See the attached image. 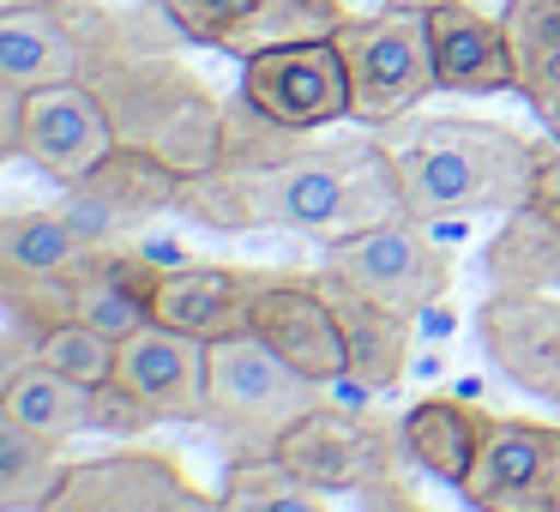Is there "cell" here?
<instances>
[{
    "instance_id": "obj_1",
    "label": "cell",
    "mask_w": 560,
    "mask_h": 512,
    "mask_svg": "<svg viewBox=\"0 0 560 512\" xmlns=\"http://www.w3.org/2000/svg\"><path fill=\"white\" fill-rule=\"evenodd\" d=\"M79 37V85L97 91L121 146H145L182 175L211 170L223 139V97L187 67L182 31L163 19L158 0L103 7L67 0Z\"/></svg>"
},
{
    "instance_id": "obj_2",
    "label": "cell",
    "mask_w": 560,
    "mask_h": 512,
    "mask_svg": "<svg viewBox=\"0 0 560 512\" xmlns=\"http://www.w3.org/2000/svg\"><path fill=\"white\" fill-rule=\"evenodd\" d=\"M398 170L404 206L416 218H476V211H518L555 139H530L518 127L476 121V115H428V121L380 127Z\"/></svg>"
},
{
    "instance_id": "obj_3",
    "label": "cell",
    "mask_w": 560,
    "mask_h": 512,
    "mask_svg": "<svg viewBox=\"0 0 560 512\" xmlns=\"http://www.w3.org/2000/svg\"><path fill=\"white\" fill-rule=\"evenodd\" d=\"M223 175H235V170H223ZM235 187L247 199L254 230H290V235H307L319 247L410 211L404 206V187H398V170H392V151L380 133L307 139L302 151H290L271 170L235 175Z\"/></svg>"
},
{
    "instance_id": "obj_4",
    "label": "cell",
    "mask_w": 560,
    "mask_h": 512,
    "mask_svg": "<svg viewBox=\"0 0 560 512\" xmlns=\"http://www.w3.org/2000/svg\"><path fill=\"white\" fill-rule=\"evenodd\" d=\"M319 392V380L290 368L254 331L206 344V428L223 458H278L283 434L314 410Z\"/></svg>"
},
{
    "instance_id": "obj_5",
    "label": "cell",
    "mask_w": 560,
    "mask_h": 512,
    "mask_svg": "<svg viewBox=\"0 0 560 512\" xmlns=\"http://www.w3.org/2000/svg\"><path fill=\"white\" fill-rule=\"evenodd\" d=\"M338 55L350 73V121L362 127L404 121L440 91L428 13H398V7L350 13L338 25Z\"/></svg>"
},
{
    "instance_id": "obj_6",
    "label": "cell",
    "mask_w": 560,
    "mask_h": 512,
    "mask_svg": "<svg viewBox=\"0 0 560 512\" xmlns=\"http://www.w3.org/2000/svg\"><path fill=\"white\" fill-rule=\"evenodd\" d=\"M422 223L428 218H416V211H398V218L374 223L362 235H343V242L326 247V266L319 271L404 319L434 314L452 290V259L440 254V242Z\"/></svg>"
},
{
    "instance_id": "obj_7",
    "label": "cell",
    "mask_w": 560,
    "mask_h": 512,
    "mask_svg": "<svg viewBox=\"0 0 560 512\" xmlns=\"http://www.w3.org/2000/svg\"><path fill=\"white\" fill-rule=\"evenodd\" d=\"M278 458L319 494H368L380 482H398L404 470V434L398 416H368L319 398L302 422L283 434Z\"/></svg>"
},
{
    "instance_id": "obj_8",
    "label": "cell",
    "mask_w": 560,
    "mask_h": 512,
    "mask_svg": "<svg viewBox=\"0 0 560 512\" xmlns=\"http://www.w3.org/2000/svg\"><path fill=\"white\" fill-rule=\"evenodd\" d=\"M458 500L470 512H560V422L488 416Z\"/></svg>"
},
{
    "instance_id": "obj_9",
    "label": "cell",
    "mask_w": 560,
    "mask_h": 512,
    "mask_svg": "<svg viewBox=\"0 0 560 512\" xmlns=\"http://www.w3.org/2000/svg\"><path fill=\"white\" fill-rule=\"evenodd\" d=\"M158 7L194 49L235 55V61L278 43L338 37V25L350 19L343 0H158Z\"/></svg>"
},
{
    "instance_id": "obj_10",
    "label": "cell",
    "mask_w": 560,
    "mask_h": 512,
    "mask_svg": "<svg viewBox=\"0 0 560 512\" xmlns=\"http://www.w3.org/2000/svg\"><path fill=\"white\" fill-rule=\"evenodd\" d=\"M242 91L259 115L283 127H319L350 121V73H343L338 37H314V43H278V49H259L242 61Z\"/></svg>"
},
{
    "instance_id": "obj_11",
    "label": "cell",
    "mask_w": 560,
    "mask_h": 512,
    "mask_svg": "<svg viewBox=\"0 0 560 512\" xmlns=\"http://www.w3.org/2000/svg\"><path fill=\"white\" fill-rule=\"evenodd\" d=\"M476 338H482L488 362L530 392L536 404L560 416V302L555 290H518V283H494L488 302L476 307Z\"/></svg>"
},
{
    "instance_id": "obj_12",
    "label": "cell",
    "mask_w": 560,
    "mask_h": 512,
    "mask_svg": "<svg viewBox=\"0 0 560 512\" xmlns=\"http://www.w3.org/2000/svg\"><path fill=\"white\" fill-rule=\"evenodd\" d=\"M278 271L259 266H218V259H182L163 266L158 290H151V319L170 331H187L199 344H223L254 331V307Z\"/></svg>"
},
{
    "instance_id": "obj_13",
    "label": "cell",
    "mask_w": 560,
    "mask_h": 512,
    "mask_svg": "<svg viewBox=\"0 0 560 512\" xmlns=\"http://www.w3.org/2000/svg\"><path fill=\"white\" fill-rule=\"evenodd\" d=\"M121 146L103 115L97 91L79 79H55V85L25 91V133H19V158H31L49 182L73 187L79 175H91L109 151Z\"/></svg>"
},
{
    "instance_id": "obj_14",
    "label": "cell",
    "mask_w": 560,
    "mask_h": 512,
    "mask_svg": "<svg viewBox=\"0 0 560 512\" xmlns=\"http://www.w3.org/2000/svg\"><path fill=\"white\" fill-rule=\"evenodd\" d=\"M175 187H182V170H175V163H163L158 151H145V146H115L97 170L67 187V211H73L97 242H121L127 230L175 211Z\"/></svg>"
},
{
    "instance_id": "obj_15",
    "label": "cell",
    "mask_w": 560,
    "mask_h": 512,
    "mask_svg": "<svg viewBox=\"0 0 560 512\" xmlns=\"http://www.w3.org/2000/svg\"><path fill=\"white\" fill-rule=\"evenodd\" d=\"M254 338H266L283 362L302 368L319 386H350V344H343V326L314 278L278 271L254 307Z\"/></svg>"
},
{
    "instance_id": "obj_16",
    "label": "cell",
    "mask_w": 560,
    "mask_h": 512,
    "mask_svg": "<svg viewBox=\"0 0 560 512\" xmlns=\"http://www.w3.org/2000/svg\"><path fill=\"white\" fill-rule=\"evenodd\" d=\"M115 380L158 410V422H206V344L170 326H139L115 350Z\"/></svg>"
},
{
    "instance_id": "obj_17",
    "label": "cell",
    "mask_w": 560,
    "mask_h": 512,
    "mask_svg": "<svg viewBox=\"0 0 560 512\" xmlns=\"http://www.w3.org/2000/svg\"><path fill=\"white\" fill-rule=\"evenodd\" d=\"M182 482H187V470L175 452L127 446V452H103V458L67 464L61 488L43 500V512H151Z\"/></svg>"
},
{
    "instance_id": "obj_18",
    "label": "cell",
    "mask_w": 560,
    "mask_h": 512,
    "mask_svg": "<svg viewBox=\"0 0 560 512\" xmlns=\"http://www.w3.org/2000/svg\"><path fill=\"white\" fill-rule=\"evenodd\" d=\"M428 43H434L440 91H458V97H500V91H518V55H512L506 25L488 19V13H476L470 0L428 13Z\"/></svg>"
},
{
    "instance_id": "obj_19",
    "label": "cell",
    "mask_w": 560,
    "mask_h": 512,
    "mask_svg": "<svg viewBox=\"0 0 560 512\" xmlns=\"http://www.w3.org/2000/svg\"><path fill=\"white\" fill-rule=\"evenodd\" d=\"M314 283L331 302V314H338L343 344H350V386H362V392L404 386L410 350H416V319H404V314H392V307L368 302V295L343 290L338 278H326V271H314Z\"/></svg>"
},
{
    "instance_id": "obj_20",
    "label": "cell",
    "mask_w": 560,
    "mask_h": 512,
    "mask_svg": "<svg viewBox=\"0 0 560 512\" xmlns=\"http://www.w3.org/2000/svg\"><path fill=\"white\" fill-rule=\"evenodd\" d=\"M398 434H404V452H410L416 470L434 476V482H446V488H458L464 476H470L476 452H482L488 410L434 392V398H416L410 410L398 416Z\"/></svg>"
},
{
    "instance_id": "obj_21",
    "label": "cell",
    "mask_w": 560,
    "mask_h": 512,
    "mask_svg": "<svg viewBox=\"0 0 560 512\" xmlns=\"http://www.w3.org/2000/svg\"><path fill=\"white\" fill-rule=\"evenodd\" d=\"M518 55V97L560 146V0H506L500 13Z\"/></svg>"
},
{
    "instance_id": "obj_22",
    "label": "cell",
    "mask_w": 560,
    "mask_h": 512,
    "mask_svg": "<svg viewBox=\"0 0 560 512\" xmlns=\"http://www.w3.org/2000/svg\"><path fill=\"white\" fill-rule=\"evenodd\" d=\"M0 73L19 85H55L79 73V37L67 0L25 7V13H0Z\"/></svg>"
},
{
    "instance_id": "obj_23",
    "label": "cell",
    "mask_w": 560,
    "mask_h": 512,
    "mask_svg": "<svg viewBox=\"0 0 560 512\" xmlns=\"http://www.w3.org/2000/svg\"><path fill=\"white\" fill-rule=\"evenodd\" d=\"M482 271L518 290H560V206L524 199L518 211H506L494 242L482 247Z\"/></svg>"
},
{
    "instance_id": "obj_24",
    "label": "cell",
    "mask_w": 560,
    "mask_h": 512,
    "mask_svg": "<svg viewBox=\"0 0 560 512\" xmlns=\"http://www.w3.org/2000/svg\"><path fill=\"white\" fill-rule=\"evenodd\" d=\"M97 247H109V242H97L67 206L0 211V271H73Z\"/></svg>"
},
{
    "instance_id": "obj_25",
    "label": "cell",
    "mask_w": 560,
    "mask_h": 512,
    "mask_svg": "<svg viewBox=\"0 0 560 512\" xmlns=\"http://www.w3.org/2000/svg\"><path fill=\"white\" fill-rule=\"evenodd\" d=\"M0 410L19 416L25 428H37L43 440H55V446H67L73 434H91V386L67 380L61 368H49L43 356L19 368V380L7 386Z\"/></svg>"
},
{
    "instance_id": "obj_26",
    "label": "cell",
    "mask_w": 560,
    "mask_h": 512,
    "mask_svg": "<svg viewBox=\"0 0 560 512\" xmlns=\"http://www.w3.org/2000/svg\"><path fill=\"white\" fill-rule=\"evenodd\" d=\"M61 446L0 410V512H43V500L61 488Z\"/></svg>"
},
{
    "instance_id": "obj_27",
    "label": "cell",
    "mask_w": 560,
    "mask_h": 512,
    "mask_svg": "<svg viewBox=\"0 0 560 512\" xmlns=\"http://www.w3.org/2000/svg\"><path fill=\"white\" fill-rule=\"evenodd\" d=\"M223 512H331L319 488H307L283 458H230L223 470Z\"/></svg>"
},
{
    "instance_id": "obj_28",
    "label": "cell",
    "mask_w": 560,
    "mask_h": 512,
    "mask_svg": "<svg viewBox=\"0 0 560 512\" xmlns=\"http://www.w3.org/2000/svg\"><path fill=\"white\" fill-rule=\"evenodd\" d=\"M0 314L31 338L67 326L73 319V271H0Z\"/></svg>"
},
{
    "instance_id": "obj_29",
    "label": "cell",
    "mask_w": 560,
    "mask_h": 512,
    "mask_svg": "<svg viewBox=\"0 0 560 512\" xmlns=\"http://www.w3.org/2000/svg\"><path fill=\"white\" fill-rule=\"evenodd\" d=\"M170 218H187V223H199V230H218V235H247V230H254L242 187H235V175H223L218 163H211V170L182 175Z\"/></svg>"
},
{
    "instance_id": "obj_30",
    "label": "cell",
    "mask_w": 560,
    "mask_h": 512,
    "mask_svg": "<svg viewBox=\"0 0 560 512\" xmlns=\"http://www.w3.org/2000/svg\"><path fill=\"white\" fill-rule=\"evenodd\" d=\"M115 350H121V344L103 338L97 326H85V319H67V326H55V331L37 338L43 362L61 368L67 380H79V386H103V380H115Z\"/></svg>"
},
{
    "instance_id": "obj_31",
    "label": "cell",
    "mask_w": 560,
    "mask_h": 512,
    "mask_svg": "<svg viewBox=\"0 0 560 512\" xmlns=\"http://www.w3.org/2000/svg\"><path fill=\"white\" fill-rule=\"evenodd\" d=\"M145 428H158V410L145 398H133L121 380L91 386V434H145Z\"/></svg>"
},
{
    "instance_id": "obj_32",
    "label": "cell",
    "mask_w": 560,
    "mask_h": 512,
    "mask_svg": "<svg viewBox=\"0 0 560 512\" xmlns=\"http://www.w3.org/2000/svg\"><path fill=\"white\" fill-rule=\"evenodd\" d=\"M19 133H25V85L0 73V163L19 158Z\"/></svg>"
},
{
    "instance_id": "obj_33",
    "label": "cell",
    "mask_w": 560,
    "mask_h": 512,
    "mask_svg": "<svg viewBox=\"0 0 560 512\" xmlns=\"http://www.w3.org/2000/svg\"><path fill=\"white\" fill-rule=\"evenodd\" d=\"M37 362V338L19 326H0V398H7V386L19 380V368Z\"/></svg>"
},
{
    "instance_id": "obj_34",
    "label": "cell",
    "mask_w": 560,
    "mask_h": 512,
    "mask_svg": "<svg viewBox=\"0 0 560 512\" xmlns=\"http://www.w3.org/2000/svg\"><path fill=\"white\" fill-rule=\"evenodd\" d=\"M151 512H223V494H211V488H199L194 476H187V482L175 488V494H163Z\"/></svg>"
},
{
    "instance_id": "obj_35",
    "label": "cell",
    "mask_w": 560,
    "mask_h": 512,
    "mask_svg": "<svg viewBox=\"0 0 560 512\" xmlns=\"http://www.w3.org/2000/svg\"><path fill=\"white\" fill-rule=\"evenodd\" d=\"M380 7H398V13H440V7H458V0H380Z\"/></svg>"
},
{
    "instance_id": "obj_36",
    "label": "cell",
    "mask_w": 560,
    "mask_h": 512,
    "mask_svg": "<svg viewBox=\"0 0 560 512\" xmlns=\"http://www.w3.org/2000/svg\"><path fill=\"white\" fill-rule=\"evenodd\" d=\"M25 7H49V0H0V13H25Z\"/></svg>"
}]
</instances>
